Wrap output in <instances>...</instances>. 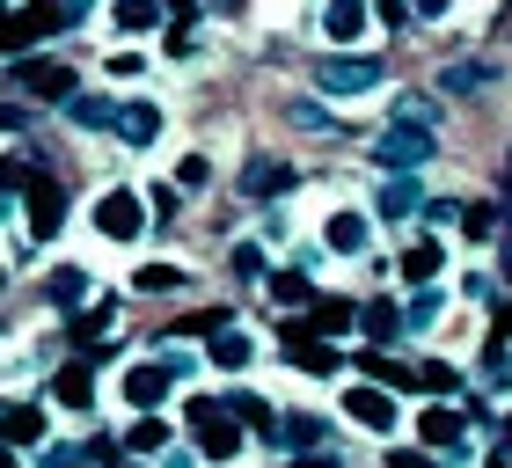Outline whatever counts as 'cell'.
I'll use <instances>...</instances> for the list:
<instances>
[{
  "mask_svg": "<svg viewBox=\"0 0 512 468\" xmlns=\"http://www.w3.org/2000/svg\"><path fill=\"white\" fill-rule=\"evenodd\" d=\"M374 161L395 176H410V169H425L432 161V117H425V96H410L403 110H395V125L374 139Z\"/></svg>",
  "mask_w": 512,
  "mask_h": 468,
  "instance_id": "6da1fadb",
  "label": "cell"
},
{
  "mask_svg": "<svg viewBox=\"0 0 512 468\" xmlns=\"http://www.w3.org/2000/svg\"><path fill=\"white\" fill-rule=\"evenodd\" d=\"M183 425H191L198 454H213V461H235L242 454V425H235V410H227V403H205V395H198Z\"/></svg>",
  "mask_w": 512,
  "mask_h": 468,
  "instance_id": "7a4b0ae2",
  "label": "cell"
},
{
  "mask_svg": "<svg viewBox=\"0 0 512 468\" xmlns=\"http://www.w3.org/2000/svg\"><path fill=\"white\" fill-rule=\"evenodd\" d=\"M374 81H381V59H366V52H337V59L315 66V88H322V96H366Z\"/></svg>",
  "mask_w": 512,
  "mask_h": 468,
  "instance_id": "3957f363",
  "label": "cell"
},
{
  "mask_svg": "<svg viewBox=\"0 0 512 468\" xmlns=\"http://www.w3.org/2000/svg\"><path fill=\"white\" fill-rule=\"evenodd\" d=\"M139 227H147V198H139V191L118 183V191L96 198V234H103V242H132Z\"/></svg>",
  "mask_w": 512,
  "mask_h": 468,
  "instance_id": "277c9868",
  "label": "cell"
},
{
  "mask_svg": "<svg viewBox=\"0 0 512 468\" xmlns=\"http://www.w3.org/2000/svg\"><path fill=\"white\" fill-rule=\"evenodd\" d=\"M66 30V15H59V0H37V8H22L0 22V52H22V44H37V37H52Z\"/></svg>",
  "mask_w": 512,
  "mask_h": 468,
  "instance_id": "5b68a950",
  "label": "cell"
},
{
  "mask_svg": "<svg viewBox=\"0 0 512 468\" xmlns=\"http://www.w3.org/2000/svg\"><path fill=\"white\" fill-rule=\"evenodd\" d=\"M15 81H22V96H37V103H66L74 96V66L66 59H30V66H15Z\"/></svg>",
  "mask_w": 512,
  "mask_h": 468,
  "instance_id": "8992f818",
  "label": "cell"
},
{
  "mask_svg": "<svg viewBox=\"0 0 512 468\" xmlns=\"http://www.w3.org/2000/svg\"><path fill=\"white\" fill-rule=\"evenodd\" d=\"M278 344H286V359H293L300 373H315V381H322V373H337V351L322 344L308 322H286V330H278Z\"/></svg>",
  "mask_w": 512,
  "mask_h": 468,
  "instance_id": "52a82bcc",
  "label": "cell"
},
{
  "mask_svg": "<svg viewBox=\"0 0 512 468\" xmlns=\"http://www.w3.org/2000/svg\"><path fill=\"white\" fill-rule=\"evenodd\" d=\"M66 227V183L59 176H37L30 183V234L44 242V234H59Z\"/></svg>",
  "mask_w": 512,
  "mask_h": 468,
  "instance_id": "ba28073f",
  "label": "cell"
},
{
  "mask_svg": "<svg viewBox=\"0 0 512 468\" xmlns=\"http://www.w3.org/2000/svg\"><path fill=\"white\" fill-rule=\"evenodd\" d=\"M344 410H352V425H366V432H388L395 425V395L374 388V381H359L352 395H344Z\"/></svg>",
  "mask_w": 512,
  "mask_h": 468,
  "instance_id": "9c48e42d",
  "label": "cell"
},
{
  "mask_svg": "<svg viewBox=\"0 0 512 468\" xmlns=\"http://www.w3.org/2000/svg\"><path fill=\"white\" fill-rule=\"evenodd\" d=\"M110 125H118L125 147H154V139H161V110H154L147 96H139V103H125L118 117H110Z\"/></svg>",
  "mask_w": 512,
  "mask_h": 468,
  "instance_id": "30bf717a",
  "label": "cell"
},
{
  "mask_svg": "<svg viewBox=\"0 0 512 468\" xmlns=\"http://www.w3.org/2000/svg\"><path fill=\"white\" fill-rule=\"evenodd\" d=\"M242 191L249 198H286L293 191V169H286V161H271V154H256L249 169H242Z\"/></svg>",
  "mask_w": 512,
  "mask_h": 468,
  "instance_id": "8fae6325",
  "label": "cell"
},
{
  "mask_svg": "<svg viewBox=\"0 0 512 468\" xmlns=\"http://www.w3.org/2000/svg\"><path fill=\"white\" fill-rule=\"evenodd\" d=\"M0 447H44V410H30V403H15V410H0Z\"/></svg>",
  "mask_w": 512,
  "mask_h": 468,
  "instance_id": "7c38bea8",
  "label": "cell"
},
{
  "mask_svg": "<svg viewBox=\"0 0 512 468\" xmlns=\"http://www.w3.org/2000/svg\"><path fill=\"white\" fill-rule=\"evenodd\" d=\"M425 213V183L417 176H388L381 183V220H417Z\"/></svg>",
  "mask_w": 512,
  "mask_h": 468,
  "instance_id": "4fadbf2b",
  "label": "cell"
},
{
  "mask_svg": "<svg viewBox=\"0 0 512 468\" xmlns=\"http://www.w3.org/2000/svg\"><path fill=\"white\" fill-rule=\"evenodd\" d=\"M169 381H176L169 366H125V403L132 410H154L161 395H169Z\"/></svg>",
  "mask_w": 512,
  "mask_h": 468,
  "instance_id": "5bb4252c",
  "label": "cell"
},
{
  "mask_svg": "<svg viewBox=\"0 0 512 468\" xmlns=\"http://www.w3.org/2000/svg\"><path fill=\"white\" fill-rule=\"evenodd\" d=\"M359 330H366V344H395V337H403V308H395V300H366V308H359Z\"/></svg>",
  "mask_w": 512,
  "mask_h": 468,
  "instance_id": "9a60e30c",
  "label": "cell"
},
{
  "mask_svg": "<svg viewBox=\"0 0 512 468\" xmlns=\"http://www.w3.org/2000/svg\"><path fill=\"white\" fill-rule=\"evenodd\" d=\"M322 30H330V44H359L366 37V0H330V8H322Z\"/></svg>",
  "mask_w": 512,
  "mask_h": 468,
  "instance_id": "2e32d148",
  "label": "cell"
},
{
  "mask_svg": "<svg viewBox=\"0 0 512 468\" xmlns=\"http://www.w3.org/2000/svg\"><path fill=\"white\" fill-rule=\"evenodd\" d=\"M417 439H425L432 454L461 447V410H417Z\"/></svg>",
  "mask_w": 512,
  "mask_h": 468,
  "instance_id": "e0dca14e",
  "label": "cell"
},
{
  "mask_svg": "<svg viewBox=\"0 0 512 468\" xmlns=\"http://www.w3.org/2000/svg\"><path fill=\"white\" fill-rule=\"evenodd\" d=\"M52 395H59L66 410H88V403H96V373H88V366H59Z\"/></svg>",
  "mask_w": 512,
  "mask_h": 468,
  "instance_id": "ac0fdd59",
  "label": "cell"
},
{
  "mask_svg": "<svg viewBox=\"0 0 512 468\" xmlns=\"http://www.w3.org/2000/svg\"><path fill=\"white\" fill-rule=\"evenodd\" d=\"M439 271H447V256H439V242H410V249H403V278H410V286H432Z\"/></svg>",
  "mask_w": 512,
  "mask_h": 468,
  "instance_id": "d6986e66",
  "label": "cell"
},
{
  "mask_svg": "<svg viewBox=\"0 0 512 468\" xmlns=\"http://www.w3.org/2000/svg\"><path fill=\"white\" fill-rule=\"evenodd\" d=\"M249 351H256V344H249L242 330H220V337H213V351H205V359H213L220 373H242V366H249Z\"/></svg>",
  "mask_w": 512,
  "mask_h": 468,
  "instance_id": "ffe728a7",
  "label": "cell"
},
{
  "mask_svg": "<svg viewBox=\"0 0 512 468\" xmlns=\"http://www.w3.org/2000/svg\"><path fill=\"white\" fill-rule=\"evenodd\" d=\"M322 234H330V249H337V256H359V249H366V213H337Z\"/></svg>",
  "mask_w": 512,
  "mask_h": 468,
  "instance_id": "44dd1931",
  "label": "cell"
},
{
  "mask_svg": "<svg viewBox=\"0 0 512 468\" xmlns=\"http://www.w3.org/2000/svg\"><path fill=\"white\" fill-rule=\"evenodd\" d=\"M227 410H235V425H256V432H278V417H271V403H264V395H227Z\"/></svg>",
  "mask_w": 512,
  "mask_h": 468,
  "instance_id": "7402d4cb",
  "label": "cell"
},
{
  "mask_svg": "<svg viewBox=\"0 0 512 468\" xmlns=\"http://www.w3.org/2000/svg\"><path fill=\"white\" fill-rule=\"evenodd\" d=\"M66 117H74L81 132H103V125H110V117H118V110H110L103 96H66Z\"/></svg>",
  "mask_w": 512,
  "mask_h": 468,
  "instance_id": "603a6c76",
  "label": "cell"
},
{
  "mask_svg": "<svg viewBox=\"0 0 512 468\" xmlns=\"http://www.w3.org/2000/svg\"><path fill=\"white\" fill-rule=\"evenodd\" d=\"M359 308L352 300H315V337H337V330H352Z\"/></svg>",
  "mask_w": 512,
  "mask_h": 468,
  "instance_id": "cb8c5ba5",
  "label": "cell"
},
{
  "mask_svg": "<svg viewBox=\"0 0 512 468\" xmlns=\"http://www.w3.org/2000/svg\"><path fill=\"white\" fill-rule=\"evenodd\" d=\"M161 15H169L161 0H118V30H132V37H139V30H154Z\"/></svg>",
  "mask_w": 512,
  "mask_h": 468,
  "instance_id": "d4e9b609",
  "label": "cell"
},
{
  "mask_svg": "<svg viewBox=\"0 0 512 468\" xmlns=\"http://www.w3.org/2000/svg\"><path fill=\"white\" fill-rule=\"evenodd\" d=\"M483 81H491V66H483V59H461V66L439 74V88H454V96H469V88H483Z\"/></svg>",
  "mask_w": 512,
  "mask_h": 468,
  "instance_id": "484cf974",
  "label": "cell"
},
{
  "mask_svg": "<svg viewBox=\"0 0 512 468\" xmlns=\"http://www.w3.org/2000/svg\"><path fill=\"white\" fill-rule=\"evenodd\" d=\"M505 220H512V213H505V205H469V213H461V227H469V234H476V242H491V234H498Z\"/></svg>",
  "mask_w": 512,
  "mask_h": 468,
  "instance_id": "4316f807",
  "label": "cell"
},
{
  "mask_svg": "<svg viewBox=\"0 0 512 468\" xmlns=\"http://www.w3.org/2000/svg\"><path fill=\"white\" fill-rule=\"evenodd\" d=\"M169 447V425L161 417H132V454H161Z\"/></svg>",
  "mask_w": 512,
  "mask_h": 468,
  "instance_id": "83f0119b",
  "label": "cell"
},
{
  "mask_svg": "<svg viewBox=\"0 0 512 468\" xmlns=\"http://www.w3.org/2000/svg\"><path fill=\"white\" fill-rule=\"evenodd\" d=\"M183 286H191V278H183L176 264H147L139 271V293H183Z\"/></svg>",
  "mask_w": 512,
  "mask_h": 468,
  "instance_id": "f1b7e54d",
  "label": "cell"
},
{
  "mask_svg": "<svg viewBox=\"0 0 512 468\" xmlns=\"http://www.w3.org/2000/svg\"><path fill=\"white\" fill-rule=\"evenodd\" d=\"M52 300H59L66 315H74L81 300H88V278H81V271H52Z\"/></svg>",
  "mask_w": 512,
  "mask_h": 468,
  "instance_id": "f546056e",
  "label": "cell"
},
{
  "mask_svg": "<svg viewBox=\"0 0 512 468\" xmlns=\"http://www.w3.org/2000/svg\"><path fill=\"white\" fill-rule=\"evenodd\" d=\"M30 183H37V169H30L22 154H8V161H0V191H22V198H30Z\"/></svg>",
  "mask_w": 512,
  "mask_h": 468,
  "instance_id": "4dcf8cb0",
  "label": "cell"
},
{
  "mask_svg": "<svg viewBox=\"0 0 512 468\" xmlns=\"http://www.w3.org/2000/svg\"><path fill=\"white\" fill-rule=\"evenodd\" d=\"M176 183H183V191H205V183H213V161H205V154H183V161H176Z\"/></svg>",
  "mask_w": 512,
  "mask_h": 468,
  "instance_id": "1f68e13d",
  "label": "cell"
},
{
  "mask_svg": "<svg viewBox=\"0 0 512 468\" xmlns=\"http://www.w3.org/2000/svg\"><path fill=\"white\" fill-rule=\"evenodd\" d=\"M278 439H293V447H322V425H315V417H278Z\"/></svg>",
  "mask_w": 512,
  "mask_h": 468,
  "instance_id": "d6a6232c",
  "label": "cell"
},
{
  "mask_svg": "<svg viewBox=\"0 0 512 468\" xmlns=\"http://www.w3.org/2000/svg\"><path fill=\"white\" fill-rule=\"evenodd\" d=\"M271 293L286 300V308H300V300H315V293H308V271H278V278H271Z\"/></svg>",
  "mask_w": 512,
  "mask_h": 468,
  "instance_id": "836d02e7",
  "label": "cell"
},
{
  "mask_svg": "<svg viewBox=\"0 0 512 468\" xmlns=\"http://www.w3.org/2000/svg\"><path fill=\"white\" fill-rule=\"evenodd\" d=\"M286 117H293V125H300V132H337V117H330V110H322V103H293Z\"/></svg>",
  "mask_w": 512,
  "mask_h": 468,
  "instance_id": "e575fe53",
  "label": "cell"
},
{
  "mask_svg": "<svg viewBox=\"0 0 512 468\" xmlns=\"http://www.w3.org/2000/svg\"><path fill=\"white\" fill-rule=\"evenodd\" d=\"M432 315H439V293H417L410 315H403V330H432Z\"/></svg>",
  "mask_w": 512,
  "mask_h": 468,
  "instance_id": "d590c367",
  "label": "cell"
},
{
  "mask_svg": "<svg viewBox=\"0 0 512 468\" xmlns=\"http://www.w3.org/2000/svg\"><path fill=\"white\" fill-rule=\"evenodd\" d=\"M417 388L447 395V388H454V366H439V359H425V366H417Z\"/></svg>",
  "mask_w": 512,
  "mask_h": 468,
  "instance_id": "8d00e7d4",
  "label": "cell"
},
{
  "mask_svg": "<svg viewBox=\"0 0 512 468\" xmlns=\"http://www.w3.org/2000/svg\"><path fill=\"white\" fill-rule=\"evenodd\" d=\"M483 381H491V388H505L512 381V359H505V351L491 344V351H483Z\"/></svg>",
  "mask_w": 512,
  "mask_h": 468,
  "instance_id": "74e56055",
  "label": "cell"
},
{
  "mask_svg": "<svg viewBox=\"0 0 512 468\" xmlns=\"http://www.w3.org/2000/svg\"><path fill=\"white\" fill-rule=\"evenodd\" d=\"M235 271H242V278H256V271H264V249L242 242V249H235Z\"/></svg>",
  "mask_w": 512,
  "mask_h": 468,
  "instance_id": "f35d334b",
  "label": "cell"
},
{
  "mask_svg": "<svg viewBox=\"0 0 512 468\" xmlns=\"http://www.w3.org/2000/svg\"><path fill=\"white\" fill-rule=\"evenodd\" d=\"M505 337H512V300H505V308H498V322H491V344L505 351Z\"/></svg>",
  "mask_w": 512,
  "mask_h": 468,
  "instance_id": "ab89813d",
  "label": "cell"
},
{
  "mask_svg": "<svg viewBox=\"0 0 512 468\" xmlns=\"http://www.w3.org/2000/svg\"><path fill=\"white\" fill-rule=\"evenodd\" d=\"M293 468H337V454H322V447H315V454H300Z\"/></svg>",
  "mask_w": 512,
  "mask_h": 468,
  "instance_id": "60d3db41",
  "label": "cell"
},
{
  "mask_svg": "<svg viewBox=\"0 0 512 468\" xmlns=\"http://www.w3.org/2000/svg\"><path fill=\"white\" fill-rule=\"evenodd\" d=\"M410 8H417V15H432V22H439V15H447V8H454V0H410Z\"/></svg>",
  "mask_w": 512,
  "mask_h": 468,
  "instance_id": "b9f144b4",
  "label": "cell"
},
{
  "mask_svg": "<svg viewBox=\"0 0 512 468\" xmlns=\"http://www.w3.org/2000/svg\"><path fill=\"white\" fill-rule=\"evenodd\" d=\"M498 256H505V278H512V220H505V234H498Z\"/></svg>",
  "mask_w": 512,
  "mask_h": 468,
  "instance_id": "7bdbcfd3",
  "label": "cell"
},
{
  "mask_svg": "<svg viewBox=\"0 0 512 468\" xmlns=\"http://www.w3.org/2000/svg\"><path fill=\"white\" fill-rule=\"evenodd\" d=\"M388 468H432V461H425V454H395Z\"/></svg>",
  "mask_w": 512,
  "mask_h": 468,
  "instance_id": "ee69618b",
  "label": "cell"
},
{
  "mask_svg": "<svg viewBox=\"0 0 512 468\" xmlns=\"http://www.w3.org/2000/svg\"><path fill=\"white\" fill-rule=\"evenodd\" d=\"M161 8H176V22H183V15H191V8H198V0H161Z\"/></svg>",
  "mask_w": 512,
  "mask_h": 468,
  "instance_id": "f6af8a7d",
  "label": "cell"
},
{
  "mask_svg": "<svg viewBox=\"0 0 512 468\" xmlns=\"http://www.w3.org/2000/svg\"><path fill=\"white\" fill-rule=\"evenodd\" d=\"M0 468H22V461H15V454H8V447H0Z\"/></svg>",
  "mask_w": 512,
  "mask_h": 468,
  "instance_id": "bcb514c9",
  "label": "cell"
},
{
  "mask_svg": "<svg viewBox=\"0 0 512 468\" xmlns=\"http://www.w3.org/2000/svg\"><path fill=\"white\" fill-rule=\"evenodd\" d=\"M505 191H512V154H505Z\"/></svg>",
  "mask_w": 512,
  "mask_h": 468,
  "instance_id": "7dc6e473",
  "label": "cell"
},
{
  "mask_svg": "<svg viewBox=\"0 0 512 468\" xmlns=\"http://www.w3.org/2000/svg\"><path fill=\"white\" fill-rule=\"evenodd\" d=\"M0 286H8V264H0Z\"/></svg>",
  "mask_w": 512,
  "mask_h": 468,
  "instance_id": "c3c4849f",
  "label": "cell"
},
{
  "mask_svg": "<svg viewBox=\"0 0 512 468\" xmlns=\"http://www.w3.org/2000/svg\"><path fill=\"white\" fill-rule=\"evenodd\" d=\"M0 22H8V0H0Z\"/></svg>",
  "mask_w": 512,
  "mask_h": 468,
  "instance_id": "681fc988",
  "label": "cell"
},
{
  "mask_svg": "<svg viewBox=\"0 0 512 468\" xmlns=\"http://www.w3.org/2000/svg\"><path fill=\"white\" fill-rule=\"evenodd\" d=\"M505 439H512V417H505Z\"/></svg>",
  "mask_w": 512,
  "mask_h": 468,
  "instance_id": "f907efd6",
  "label": "cell"
},
{
  "mask_svg": "<svg viewBox=\"0 0 512 468\" xmlns=\"http://www.w3.org/2000/svg\"><path fill=\"white\" fill-rule=\"evenodd\" d=\"M66 468H81V461H66Z\"/></svg>",
  "mask_w": 512,
  "mask_h": 468,
  "instance_id": "816d5d0a",
  "label": "cell"
}]
</instances>
